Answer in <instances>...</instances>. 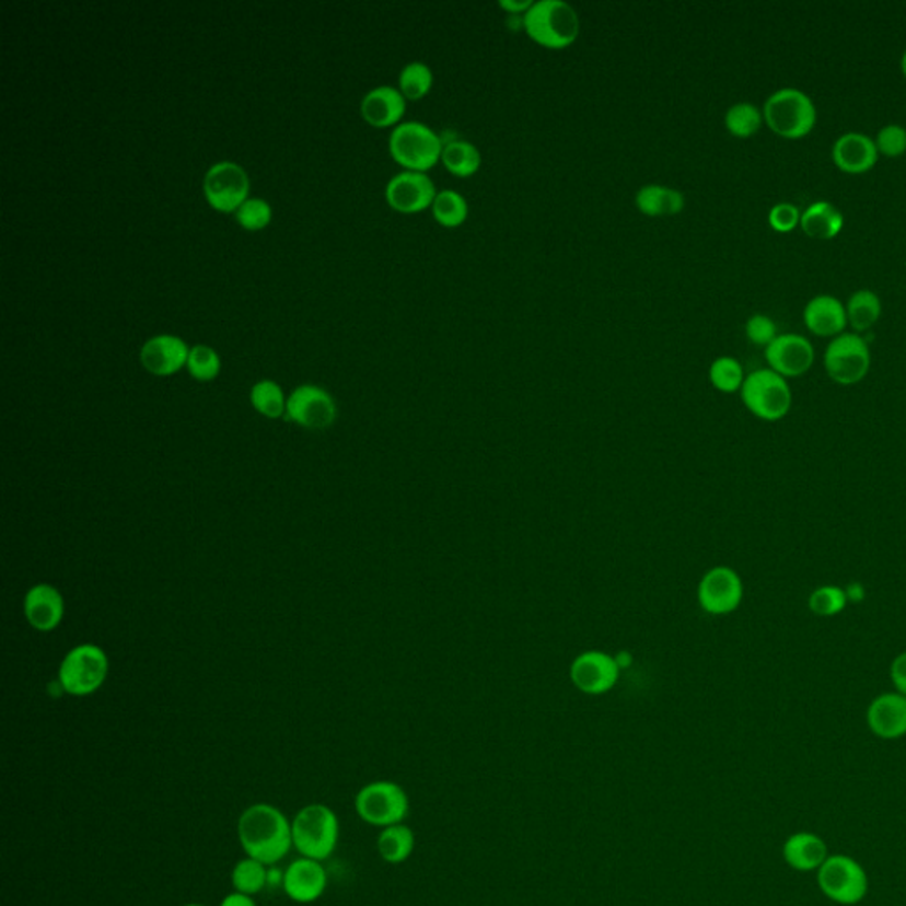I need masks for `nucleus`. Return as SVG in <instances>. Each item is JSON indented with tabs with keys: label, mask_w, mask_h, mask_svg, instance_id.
Listing matches in <instances>:
<instances>
[{
	"label": "nucleus",
	"mask_w": 906,
	"mask_h": 906,
	"mask_svg": "<svg viewBox=\"0 0 906 906\" xmlns=\"http://www.w3.org/2000/svg\"><path fill=\"white\" fill-rule=\"evenodd\" d=\"M237 839L246 857L275 866L287 857L292 845V823L275 805H248L237 820Z\"/></svg>",
	"instance_id": "obj_1"
},
{
	"label": "nucleus",
	"mask_w": 906,
	"mask_h": 906,
	"mask_svg": "<svg viewBox=\"0 0 906 906\" xmlns=\"http://www.w3.org/2000/svg\"><path fill=\"white\" fill-rule=\"evenodd\" d=\"M523 31L547 50H565L578 42L581 20L565 0H537L523 16Z\"/></svg>",
	"instance_id": "obj_2"
},
{
	"label": "nucleus",
	"mask_w": 906,
	"mask_h": 906,
	"mask_svg": "<svg viewBox=\"0 0 906 906\" xmlns=\"http://www.w3.org/2000/svg\"><path fill=\"white\" fill-rule=\"evenodd\" d=\"M292 845L306 859L323 860L334 856L340 837L337 814L326 804H309L292 820Z\"/></svg>",
	"instance_id": "obj_3"
},
{
	"label": "nucleus",
	"mask_w": 906,
	"mask_h": 906,
	"mask_svg": "<svg viewBox=\"0 0 906 906\" xmlns=\"http://www.w3.org/2000/svg\"><path fill=\"white\" fill-rule=\"evenodd\" d=\"M390 154L406 171L429 172L441 162L444 140L430 126L406 120L390 133Z\"/></svg>",
	"instance_id": "obj_4"
},
{
	"label": "nucleus",
	"mask_w": 906,
	"mask_h": 906,
	"mask_svg": "<svg viewBox=\"0 0 906 906\" xmlns=\"http://www.w3.org/2000/svg\"><path fill=\"white\" fill-rule=\"evenodd\" d=\"M764 119L782 139H802L816 125V107L804 91L782 88L765 102Z\"/></svg>",
	"instance_id": "obj_5"
},
{
	"label": "nucleus",
	"mask_w": 906,
	"mask_h": 906,
	"mask_svg": "<svg viewBox=\"0 0 906 906\" xmlns=\"http://www.w3.org/2000/svg\"><path fill=\"white\" fill-rule=\"evenodd\" d=\"M740 395L754 417L764 421L782 420L793 404L790 384L773 369H758L745 375Z\"/></svg>",
	"instance_id": "obj_6"
},
{
	"label": "nucleus",
	"mask_w": 906,
	"mask_h": 906,
	"mask_svg": "<svg viewBox=\"0 0 906 906\" xmlns=\"http://www.w3.org/2000/svg\"><path fill=\"white\" fill-rule=\"evenodd\" d=\"M816 882L823 896L843 906H853L864 899L870 880L864 868L848 856H828L816 871Z\"/></svg>",
	"instance_id": "obj_7"
},
{
	"label": "nucleus",
	"mask_w": 906,
	"mask_h": 906,
	"mask_svg": "<svg viewBox=\"0 0 906 906\" xmlns=\"http://www.w3.org/2000/svg\"><path fill=\"white\" fill-rule=\"evenodd\" d=\"M108 675V659L96 644L73 648L60 664L59 684L71 696H89L102 687Z\"/></svg>",
	"instance_id": "obj_8"
},
{
	"label": "nucleus",
	"mask_w": 906,
	"mask_h": 906,
	"mask_svg": "<svg viewBox=\"0 0 906 906\" xmlns=\"http://www.w3.org/2000/svg\"><path fill=\"white\" fill-rule=\"evenodd\" d=\"M355 810L369 825L386 828L404 822L409 811V800L397 782L375 781L358 791Z\"/></svg>",
	"instance_id": "obj_9"
},
{
	"label": "nucleus",
	"mask_w": 906,
	"mask_h": 906,
	"mask_svg": "<svg viewBox=\"0 0 906 906\" xmlns=\"http://www.w3.org/2000/svg\"><path fill=\"white\" fill-rule=\"evenodd\" d=\"M823 363L834 383L851 386L864 380L870 372V346L859 334L837 335L825 349Z\"/></svg>",
	"instance_id": "obj_10"
},
{
	"label": "nucleus",
	"mask_w": 906,
	"mask_h": 906,
	"mask_svg": "<svg viewBox=\"0 0 906 906\" xmlns=\"http://www.w3.org/2000/svg\"><path fill=\"white\" fill-rule=\"evenodd\" d=\"M251 181L245 169L234 162H218L204 176V195L217 211L236 213L248 200Z\"/></svg>",
	"instance_id": "obj_11"
},
{
	"label": "nucleus",
	"mask_w": 906,
	"mask_h": 906,
	"mask_svg": "<svg viewBox=\"0 0 906 906\" xmlns=\"http://www.w3.org/2000/svg\"><path fill=\"white\" fill-rule=\"evenodd\" d=\"M744 599V584L730 567H713L698 586V602L708 615L724 616L739 609Z\"/></svg>",
	"instance_id": "obj_12"
},
{
	"label": "nucleus",
	"mask_w": 906,
	"mask_h": 906,
	"mask_svg": "<svg viewBox=\"0 0 906 906\" xmlns=\"http://www.w3.org/2000/svg\"><path fill=\"white\" fill-rule=\"evenodd\" d=\"M435 195L434 181L426 172H398L384 190L390 208L403 214H417L432 208Z\"/></svg>",
	"instance_id": "obj_13"
},
{
	"label": "nucleus",
	"mask_w": 906,
	"mask_h": 906,
	"mask_svg": "<svg viewBox=\"0 0 906 906\" xmlns=\"http://www.w3.org/2000/svg\"><path fill=\"white\" fill-rule=\"evenodd\" d=\"M287 418L305 429H328L337 417L335 400L326 390L303 384L287 398Z\"/></svg>",
	"instance_id": "obj_14"
},
{
	"label": "nucleus",
	"mask_w": 906,
	"mask_h": 906,
	"mask_svg": "<svg viewBox=\"0 0 906 906\" xmlns=\"http://www.w3.org/2000/svg\"><path fill=\"white\" fill-rule=\"evenodd\" d=\"M620 667L615 657L599 650L581 653L570 664L573 687L590 696L609 693L620 678Z\"/></svg>",
	"instance_id": "obj_15"
},
{
	"label": "nucleus",
	"mask_w": 906,
	"mask_h": 906,
	"mask_svg": "<svg viewBox=\"0 0 906 906\" xmlns=\"http://www.w3.org/2000/svg\"><path fill=\"white\" fill-rule=\"evenodd\" d=\"M765 360L768 369H773L785 380L800 378L813 367L814 347L804 335H777L776 340L765 347Z\"/></svg>",
	"instance_id": "obj_16"
},
{
	"label": "nucleus",
	"mask_w": 906,
	"mask_h": 906,
	"mask_svg": "<svg viewBox=\"0 0 906 906\" xmlns=\"http://www.w3.org/2000/svg\"><path fill=\"white\" fill-rule=\"evenodd\" d=\"M282 885L292 902L309 905L317 902L326 893L328 873L320 860L300 857L287 866L286 873L282 874Z\"/></svg>",
	"instance_id": "obj_17"
},
{
	"label": "nucleus",
	"mask_w": 906,
	"mask_h": 906,
	"mask_svg": "<svg viewBox=\"0 0 906 906\" xmlns=\"http://www.w3.org/2000/svg\"><path fill=\"white\" fill-rule=\"evenodd\" d=\"M190 347L176 335H156L143 344L140 361L154 375H172L188 363Z\"/></svg>",
	"instance_id": "obj_18"
},
{
	"label": "nucleus",
	"mask_w": 906,
	"mask_h": 906,
	"mask_svg": "<svg viewBox=\"0 0 906 906\" xmlns=\"http://www.w3.org/2000/svg\"><path fill=\"white\" fill-rule=\"evenodd\" d=\"M871 733L882 740H897L906 735V696L896 693L880 694L866 713Z\"/></svg>",
	"instance_id": "obj_19"
},
{
	"label": "nucleus",
	"mask_w": 906,
	"mask_h": 906,
	"mask_svg": "<svg viewBox=\"0 0 906 906\" xmlns=\"http://www.w3.org/2000/svg\"><path fill=\"white\" fill-rule=\"evenodd\" d=\"M406 97L394 85H380L361 100V116L374 128L400 125L406 114Z\"/></svg>",
	"instance_id": "obj_20"
},
{
	"label": "nucleus",
	"mask_w": 906,
	"mask_h": 906,
	"mask_svg": "<svg viewBox=\"0 0 906 906\" xmlns=\"http://www.w3.org/2000/svg\"><path fill=\"white\" fill-rule=\"evenodd\" d=\"M833 160L847 174H864L879 160V149L868 135L848 131L834 142Z\"/></svg>",
	"instance_id": "obj_21"
},
{
	"label": "nucleus",
	"mask_w": 906,
	"mask_h": 906,
	"mask_svg": "<svg viewBox=\"0 0 906 906\" xmlns=\"http://www.w3.org/2000/svg\"><path fill=\"white\" fill-rule=\"evenodd\" d=\"M25 618L39 632H50L65 616V601L50 584H36L28 590L24 602Z\"/></svg>",
	"instance_id": "obj_22"
},
{
	"label": "nucleus",
	"mask_w": 906,
	"mask_h": 906,
	"mask_svg": "<svg viewBox=\"0 0 906 906\" xmlns=\"http://www.w3.org/2000/svg\"><path fill=\"white\" fill-rule=\"evenodd\" d=\"M804 323L811 334L818 337H837L847 328V309L830 294L811 298L804 309Z\"/></svg>",
	"instance_id": "obj_23"
},
{
	"label": "nucleus",
	"mask_w": 906,
	"mask_h": 906,
	"mask_svg": "<svg viewBox=\"0 0 906 906\" xmlns=\"http://www.w3.org/2000/svg\"><path fill=\"white\" fill-rule=\"evenodd\" d=\"M782 857L791 870L800 873L818 871L828 857L827 843L823 841L818 834H791L782 845Z\"/></svg>",
	"instance_id": "obj_24"
},
{
	"label": "nucleus",
	"mask_w": 906,
	"mask_h": 906,
	"mask_svg": "<svg viewBox=\"0 0 906 906\" xmlns=\"http://www.w3.org/2000/svg\"><path fill=\"white\" fill-rule=\"evenodd\" d=\"M636 208L644 217H676L685 208V195L666 185H644L636 194Z\"/></svg>",
	"instance_id": "obj_25"
},
{
	"label": "nucleus",
	"mask_w": 906,
	"mask_h": 906,
	"mask_svg": "<svg viewBox=\"0 0 906 906\" xmlns=\"http://www.w3.org/2000/svg\"><path fill=\"white\" fill-rule=\"evenodd\" d=\"M845 217L841 211L827 200L811 204L800 217V226L805 236L816 241H828L843 231Z\"/></svg>",
	"instance_id": "obj_26"
},
{
	"label": "nucleus",
	"mask_w": 906,
	"mask_h": 906,
	"mask_svg": "<svg viewBox=\"0 0 906 906\" xmlns=\"http://www.w3.org/2000/svg\"><path fill=\"white\" fill-rule=\"evenodd\" d=\"M441 163L452 176L466 179L480 171L481 154L475 143L463 139L450 140V142H444Z\"/></svg>",
	"instance_id": "obj_27"
},
{
	"label": "nucleus",
	"mask_w": 906,
	"mask_h": 906,
	"mask_svg": "<svg viewBox=\"0 0 906 906\" xmlns=\"http://www.w3.org/2000/svg\"><path fill=\"white\" fill-rule=\"evenodd\" d=\"M845 309H847L848 324L856 329L857 334H860V332L873 328L874 323L880 320L882 301L876 292L860 289L848 298Z\"/></svg>",
	"instance_id": "obj_28"
},
{
	"label": "nucleus",
	"mask_w": 906,
	"mask_h": 906,
	"mask_svg": "<svg viewBox=\"0 0 906 906\" xmlns=\"http://www.w3.org/2000/svg\"><path fill=\"white\" fill-rule=\"evenodd\" d=\"M415 850V834L404 823L383 828L378 837V851L388 864H400Z\"/></svg>",
	"instance_id": "obj_29"
},
{
	"label": "nucleus",
	"mask_w": 906,
	"mask_h": 906,
	"mask_svg": "<svg viewBox=\"0 0 906 906\" xmlns=\"http://www.w3.org/2000/svg\"><path fill=\"white\" fill-rule=\"evenodd\" d=\"M231 882L234 893L246 894V896L252 897L257 896L268 885V866L263 864L259 860L252 859V857L237 860L236 866L232 868Z\"/></svg>",
	"instance_id": "obj_30"
},
{
	"label": "nucleus",
	"mask_w": 906,
	"mask_h": 906,
	"mask_svg": "<svg viewBox=\"0 0 906 906\" xmlns=\"http://www.w3.org/2000/svg\"><path fill=\"white\" fill-rule=\"evenodd\" d=\"M432 217L444 229H457L469 214V204L463 194L455 190H441L432 204Z\"/></svg>",
	"instance_id": "obj_31"
},
{
	"label": "nucleus",
	"mask_w": 906,
	"mask_h": 906,
	"mask_svg": "<svg viewBox=\"0 0 906 906\" xmlns=\"http://www.w3.org/2000/svg\"><path fill=\"white\" fill-rule=\"evenodd\" d=\"M432 85H434V73L430 70V66L420 60H413L404 66L398 74V91L403 93L407 102H420L430 93Z\"/></svg>",
	"instance_id": "obj_32"
},
{
	"label": "nucleus",
	"mask_w": 906,
	"mask_h": 906,
	"mask_svg": "<svg viewBox=\"0 0 906 906\" xmlns=\"http://www.w3.org/2000/svg\"><path fill=\"white\" fill-rule=\"evenodd\" d=\"M764 111L750 102H739L728 108L724 126L736 139H750L764 125Z\"/></svg>",
	"instance_id": "obj_33"
},
{
	"label": "nucleus",
	"mask_w": 906,
	"mask_h": 906,
	"mask_svg": "<svg viewBox=\"0 0 906 906\" xmlns=\"http://www.w3.org/2000/svg\"><path fill=\"white\" fill-rule=\"evenodd\" d=\"M252 406L266 418L277 420L287 411V398L280 384L264 380L255 384L251 392Z\"/></svg>",
	"instance_id": "obj_34"
},
{
	"label": "nucleus",
	"mask_w": 906,
	"mask_h": 906,
	"mask_svg": "<svg viewBox=\"0 0 906 906\" xmlns=\"http://www.w3.org/2000/svg\"><path fill=\"white\" fill-rule=\"evenodd\" d=\"M708 378H710L713 388L719 390L722 394L740 392L745 381L744 369L740 365V361L731 357H719L713 360L710 370H708Z\"/></svg>",
	"instance_id": "obj_35"
},
{
	"label": "nucleus",
	"mask_w": 906,
	"mask_h": 906,
	"mask_svg": "<svg viewBox=\"0 0 906 906\" xmlns=\"http://www.w3.org/2000/svg\"><path fill=\"white\" fill-rule=\"evenodd\" d=\"M808 606H810L811 613L820 616V618H833V616L841 615L848 606L847 590L833 586V584L816 588L810 595Z\"/></svg>",
	"instance_id": "obj_36"
},
{
	"label": "nucleus",
	"mask_w": 906,
	"mask_h": 906,
	"mask_svg": "<svg viewBox=\"0 0 906 906\" xmlns=\"http://www.w3.org/2000/svg\"><path fill=\"white\" fill-rule=\"evenodd\" d=\"M186 369H188L194 380L213 381L220 374L222 361H220V357H218V352L214 351L213 347L194 346L190 349Z\"/></svg>",
	"instance_id": "obj_37"
},
{
	"label": "nucleus",
	"mask_w": 906,
	"mask_h": 906,
	"mask_svg": "<svg viewBox=\"0 0 906 906\" xmlns=\"http://www.w3.org/2000/svg\"><path fill=\"white\" fill-rule=\"evenodd\" d=\"M274 218V209L259 197L245 200L236 211V220L246 231H263Z\"/></svg>",
	"instance_id": "obj_38"
},
{
	"label": "nucleus",
	"mask_w": 906,
	"mask_h": 906,
	"mask_svg": "<svg viewBox=\"0 0 906 906\" xmlns=\"http://www.w3.org/2000/svg\"><path fill=\"white\" fill-rule=\"evenodd\" d=\"M879 153L887 158H897L906 153V128L902 125L883 126L874 139Z\"/></svg>",
	"instance_id": "obj_39"
},
{
	"label": "nucleus",
	"mask_w": 906,
	"mask_h": 906,
	"mask_svg": "<svg viewBox=\"0 0 906 906\" xmlns=\"http://www.w3.org/2000/svg\"><path fill=\"white\" fill-rule=\"evenodd\" d=\"M745 335L754 346L767 347L776 340L777 326L768 315L754 314L745 323Z\"/></svg>",
	"instance_id": "obj_40"
},
{
	"label": "nucleus",
	"mask_w": 906,
	"mask_h": 906,
	"mask_svg": "<svg viewBox=\"0 0 906 906\" xmlns=\"http://www.w3.org/2000/svg\"><path fill=\"white\" fill-rule=\"evenodd\" d=\"M800 209L795 204L779 202L770 209L768 213V223L777 232H791L797 225H800Z\"/></svg>",
	"instance_id": "obj_41"
},
{
	"label": "nucleus",
	"mask_w": 906,
	"mask_h": 906,
	"mask_svg": "<svg viewBox=\"0 0 906 906\" xmlns=\"http://www.w3.org/2000/svg\"><path fill=\"white\" fill-rule=\"evenodd\" d=\"M891 680L896 687V693L906 696V652L894 657L893 664H891Z\"/></svg>",
	"instance_id": "obj_42"
},
{
	"label": "nucleus",
	"mask_w": 906,
	"mask_h": 906,
	"mask_svg": "<svg viewBox=\"0 0 906 906\" xmlns=\"http://www.w3.org/2000/svg\"><path fill=\"white\" fill-rule=\"evenodd\" d=\"M498 5L501 10L507 11L510 16H521L523 19L524 14L532 8L533 0H500Z\"/></svg>",
	"instance_id": "obj_43"
},
{
	"label": "nucleus",
	"mask_w": 906,
	"mask_h": 906,
	"mask_svg": "<svg viewBox=\"0 0 906 906\" xmlns=\"http://www.w3.org/2000/svg\"><path fill=\"white\" fill-rule=\"evenodd\" d=\"M220 906H257L254 897L246 896V894L231 893L223 897Z\"/></svg>",
	"instance_id": "obj_44"
},
{
	"label": "nucleus",
	"mask_w": 906,
	"mask_h": 906,
	"mask_svg": "<svg viewBox=\"0 0 906 906\" xmlns=\"http://www.w3.org/2000/svg\"><path fill=\"white\" fill-rule=\"evenodd\" d=\"M615 661L620 670H625V667H629L632 664V655H630V652L616 653Z\"/></svg>",
	"instance_id": "obj_45"
},
{
	"label": "nucleus",
	"mask_w": 906,
	"mask_h": 906,
	"mask_svg": "<svg viewBox=\"0 0 906 906\" xmlns=\"http://www.w3.org/2000/svg\"><path fill=\"white\" fill-rule=\"evenodd\" d=\"M902 71H903V74H905V77H906V50H905V54H903V57H902Z\"/></svg>",
	"instance_id": "obj_46"
},
{
	"label": "nucleus",
	"mask_w": 906,
	"mask_h": 906,
	"mask_svg": "<svg viewBox=\"0 0 906 906\" xmlns=\"http://www.w3.org/2000/svg\"><path fill=\"white\" fill-rule=\"evenodd\" d=\"M183 906H206V905H199V903H188V905H183Z\"/></svg>",
	"instance_id": "obj_47"
}]
</instances>
